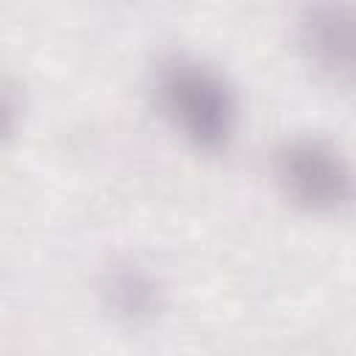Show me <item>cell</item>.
<instances>
[{
    "label": "cell",
    "instance_id": "obj_1",
    "mask_svg": "<svg viewBox=\"0 0 356 356\" xmlns=\"http://www.w3.org/2000/svg\"><path fill=\"white\" fill-rule=\"evenodd\" d=\"M153 89L161 114L189 145L206 153L228 147L239 125V100L217 67L172 53L159 61Z\"/></svg>",
    "mask_w": 356,
    "mask_h": 356
},
{
    "label": "cell",
    "instance_id": "obj_2",
    "mask_svg": "<svg viewBox=\"0 0 356 356\" xmlns=\"http://www.w3.org/2000/svg\"><path fill=\"white\" fill-rule=\"evenodd\" d=\"M281 195L312 214H342L356 206V164L320 136H292L273 153Z\"/></svg>",
    "mask_w": 356,
    "mask_h": 356
},
{
    "label": "cell",
    "instance_id": "obj_4",
    "mask_svg": "<svg viewBox=\"0 0 356 356\" xmlns=\"http://www.w3.org/2000/svg\"><path fill=\"white\" fill-rule=\"evenodd\" d=\"M100 292H103L106 309L117 320L134 323V325L150 323L164 306V289H161L159 278L134 261L114 264L106 273Z\"/></svg>",
    "mask_w": 356,
    "mask_h": 356
},
{
    "label": "cell",
    "instance_id": "obj_3",
    "mask_svg": "<svg viewBox=\"0 0 356 356\" xmlns=\"http://www.w3.org/2000/svg\"><path fill=\"white\" fill-rule=\"evenodd\" d=\"M298 44L325 81L356 92V6H306L298 17Z\"/></svg>",
    "mask_w": 356,
    "mask_h": 356
}]
</instances>
